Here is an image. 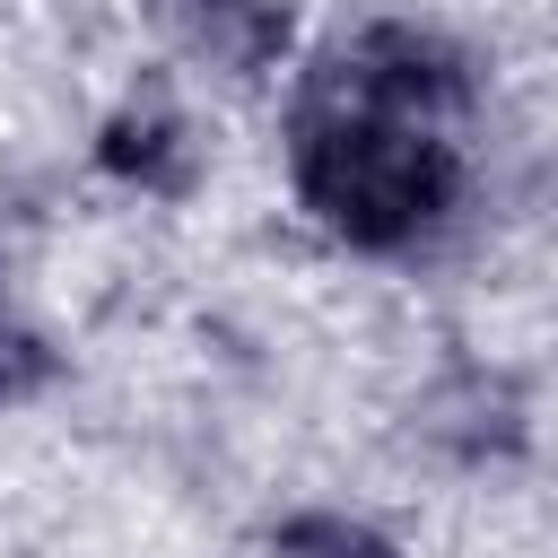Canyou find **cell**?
Wrapping results in <instances>:
<instances>
[{"instance_id":"obj_1","label":"cell","mask_w":558,"mask_h":558,"mask_svg":"<svg viewBox=\"0 0 558 558\" xmlns=\"http://www.w3.org/2000/svg\"><path fill=\"white\" fill-rule=\"evenodd\" d=\"M288 201L357 262H427L471 218V157L453 131H410L340 105H288Z\"/></svg>"},{"instance_id":"obj_2","label":"cell","mask_w":558,"mask_h":558,"mask_svg":"<svg viewBox=\"0 0 558 558\" xmlns=\"http://www.w3.org/2000/svg\"><path fill=\"white\" fill-rule=\"evenodd\" d=\"M480 96L488 52L445 17H349L288 78V105H340L410 131H453L462 113H480Z\"/></svg>"},{"instance_id":"obj_3","label":"cell","mask_w":558,"mask_h":558,"mask_svg":"<svg viewBox=\"0 0 558 558\" xmlns=\"http://www.w3.org/2000/svg\"><path fill=\"white\" fill-rule=\"evenodd\" d=\"M410 427L418 445L445 462V471H514L532 453V392L514 366H488V357H445L418 401H410Z\"/></svg>"},{"instance_id":"obj_4","label":"cell","mask_w":558,"mask_h":558,"mask_svg":"<svg viewBox=\"0 0 558 558\" xmlns=\"http://www.w3.org/2000/svg\"><path fill=\"white\" fill-rule=\"evenodd\" d=\"M87 166H96V183H113V192H131V201H192L209 157H201L192 113H183L166 87H131V96H113V105L96 113Z\"/></svg>"},{"instance_id":"obj_5","label":"cell","mask_w":558,"mask_h":558,"mask_svg":"<svg viewBox=\"0 0 558 558\" xmlns=\"http://www.w3.org/2000/svg\"><path fill=\"white\" fill-rule=\"evenodd\" d=\"M174 35H183L192 70H218V78H270V70L296 78V44H305V26L288 9H192V17H174Z\"/></svg>"},{"instance_id":"obj_6","label":"cell","mask_w":558,"mask_h":558,"mask_svg":"<svg viewBox=\"0 0 558 558\" xmlns=\"http://www.w3.org/2000/svg\"><path fill=\"white\" fill-rule=\"evenodd\" d=\"M262 558H410L392 523L357 514V506H279L262 523Z\"/></svg>"},{"instance_id":"obj_7","label":"cell","mask_w":558,"mask_h":558,"mask_svg":"<svg viewBox=\"0 0 558 558\" xmlns=\"http://www.w3.org/2000/svg\"><path fill=\"white\" fill-rule=\"evenodd\" d=\"M61 384H70V349H61L26 305L0 296V410H35V401H52Z\"/></svg>"},{"instance_id":"obj_8","label":"cell","mask_w":558,"mask_h":558,"mask_svg":"<svg viewBox=\"0 0 558 558\" xmlns=\"http://www.w3.org/2000/svg\"><path fill=\"white\" fill-rule=\"evenodd\" d=\"M0 279H9V235H0Z\"/></svg>"}]
</instances>
